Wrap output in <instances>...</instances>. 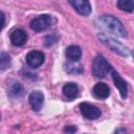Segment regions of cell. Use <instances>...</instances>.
<instances>
[{"label": "cell", "instance_id": "18", "mask_svg": "<svg viewBox=\"0 0 134 134\" xmlns=\"http://www.w3.org/2000/svg\"><path fill=\"white\" fill-rule=\"evenodd\" d=\"M55 41H57V36H54V35L47 36V37L44 39V45H45L46 47H49V46H51L52 44H54Z\"/></svg>", "mask_w": 134, "mask_h": 134}, {"label": "cell", "instance_id": "11", "mask_svg": "<svg viewBox=\"0 0 134 134\" xmlns=\"http://www.w3.org/2000/svg\"><path fill=\"white\" fill-rule=\"evenodd\" d=\"M80 94V89L79 86L75 83H67L63 87V95L67 99H74L79 96Z\"/></svg>", "mask_w": 134, "mask_h": 134}, {"label": "cell", "instance_id": "14", "mask_svg": "<svg viewBox=\"0 0 134 134\" xmlns=\"http://www.w3.org/2000/svg\"><path fill=\"white\" fill-rule=\"evenodd\" d=\"M9 95L12 97H19L23 94V86L20 84V83H14L10 88H9V91H8Z\"/></svg>", "mask_w": 134, "mask_h": 134}, {"label": "cell", "instance_id": "7", "mask_svg": "<svg viewBox=\"0 0 134 134\" xmlns=\"http://www.w3.org/2000/svg\"><path fill=\"white\" fill-rule=\"evenodd\" d=\"M111 75H112V79H113V82H114V85L116 86V88L118 89L120 95L122 98H126L127 95H128V86H127V83L126 81L114 70L112 69L111 71Z\"/></svg>", "mask_w": 134, "mask_h": 134}, {"label": "cell", "instance_id": "21", "mask_svg": "<svg viewBox=\"0 0 134 134\" xmlns=\"http://www.w3.org/2000/svg\"><path fill=\"white\" fill-rule=\"evenodd\" d=\"M115 134H127V131H126L125 129L120 128V129H117V130L115 131Z\"/></svg>", "mask_w": 134, "mask_h": 134}, {"label": "cell", "instance_id": "5", "mask_svg": "<svg viewBox=\"0 0 134 134\" xmlns=\"http://www.w3.org/2000/svg\"><path fill=\"white\" fill-rule=\"evenodd\" d=\"M51 25V17L49 15H41L30 21V28L35 31H42Z\"/></svg>", "mask_w": 134, "mask_h": 134}, {"label": "cell", "instance_id": "8", "mask_svg": "<svg viewBox=\"0 0 134 134\" xmlns=\"http://www.w3.org/2000/svg\"><path fill=\"white\" fill-rule=\"evenodd\" d=\"M69 4L73 6V8L83 16H88L91 13V5L89 1L86 0H69Z\"/></svg>", "mask_w": 134, "mask_h": 134}, {"label": "cell", "instance_id": "4", "mask_svg": "<svg viewBox=\"0 0 134 134\" xmlns=\"http://www.w3.org/2000/svg\"><path fill=\"white\" fill-rule=\"evenodd\" d=\"M80 111L82 115L89 120H95L100 116V110L96 106L88 104V103H81Z\"/></svg>", "mask_w": 134, "mask_h": 134}, {"label": "cell", "instance_id": "15", "mask_svg": "<svg viewBox=\"0 0 134 134\" xmlns=\"http://www.w3.org/2000/svg\"><path fill=\"white\" fill-rule=\"evenodd\" d=\"M117 6L121 10L131 13L134 9V2L131 1V0H120V1L117 2Z\"/></svg>", "mask_w": 134, "mask_h": 134}, {"label": "cell", "instance_id": "3", "mask_svg": "<svg viewBox=\"0 0 134 134\" xmlns=\"http://www.w3.org/2000/svg\"><path fill=\"white\" fill-rule=\"evenodd\" d=\"M112 69H113L112 66L107 62V60L103 55L97 54L94 58L92 62V73L96 77L99 79L105 77L108 73H111Z\"/></svg>", "mask_w": 134, "mask_h": 134}, {"label": "cell", "instance_id": "19", "mask_svg": "<svg viewBox=\"0 0 134 134\" xmlns=\"http://www.w3.org/2000/svg\"><path fill=\"white\" fill-rule=\"evenodd\" d=\"M64 132L66 134H74L76 132V127H74V126H66L64 128Z\"/></svg>", "mask_w": 134, "mask_h": 134}, {"label": "cell", "instance_id": "9", "mask_svg": "<svg viewBox=\"0 0 134 134\" xmlns=\"http://www.w3.org/2000/svg\"><path fill=\"white\" fill-rule=\"evenodd\" d=\"M28 102H29V105L31 107V109L36 112L40 111V109L42 108L43 106V103H44V95L42 92L40 91H34L29 94V97H28Z\"/></svg>", "mask_w": 134, "mask_h": 134}, {"label": "cell", "instance_id": "13", "mask_svg": "<svg viewBox=\"0 0 134 134\" xmlns=\"http://www.w3.org/2000/svg\"><path fill=\"white\" fill-rule=\"evenodd\" d=\"M65 54L70 62H77L82 57V50L76 45H70L66 48Z\"/></svg>", "mask_w": 134, "mask_h": 134}, {"label": "cell", "instance_id": "12", "mask_svg": "<svg viewBox=\"0 0 134 134\" xmlns=\"http://www.w3.org/2000/svg\"><path fill=\"white\" fill-rule=\"evenodd\" d=\"M92 92H93L94 96L97 97V98H107L110 94V89L107 86V84L97 83V84L94 85Z\"/></svg>", "mask_w": 134, "mask_h": 134}, {"label": "cell", "instance_id": "17", "mask_svg": "<svg viewBox=\"0 0 134 134\" xmlns=\"http://www.w3.org/2000/svg\"><path fill=\"white\" fill-rule=\"evenodd\" d=\"M10 64V57L9 54L2 52L0 54V70H4L6 69Z\"/></svg>", "mask_w": 134, "mask_h": 134}, {"label": "cell", "instance_id": "16", "mask_svg": "<svg viewBox=\"0 0 134 134\" xmlns=\"http://www.w3.org/2000/svg\"><path fill=\"white\" fill-rule=\"evenodd\" d=\"M66 71L69 73H82L83 67L81 64H77V62H70L67 64Z\"/></svg>", "mask_w": 134, "mask_h": 134}, {"label": "cell", "instance_id": "20", "mask_svg": "<svg viewBox=\"0 0 134 134\" xmlns=\"http://www.w3.org/2000/svg\"><path fill=\"white\" fill-rule=\"evenodd\" d=\"M4 25H5V16L2 12H0V31L3 29Z\"/></svg>", "mask_w": 134, "mask_h": 134}, {"label": "cell", "instance_id": "2", "mask_svg": "<svg viewBox=\"0 0 134 134\" xmlns=\"http://www.w3.org/2000/svg\"><path fill=\"white\" fill-rule=\"evenodd\" d=\"M97 38H98V40H99L106 47H108L109 49H111L113 52L118 53V54H120V55H122V57H128V55H130V50H129L126 46H124L121 43L117 42L116 40H114V39H112V38L106 36L105 34H98V35H97Z\"/></svg>", "mask_w": 134, "mask_h": 134}, {"label": "cell", "instance_id": "10", "mask_svg": "<svg viewBox=\"0 0 134 134\" xmlns=\"http://www.w3.org/2000/svg\"><path fill=\"white\" fill-rule=\"evenodd\" d=\"M26 40L27 34L21 28H17L10 34V42L14 46H22L23 44H25Z\"/></svg>", "mask_w": 134, "mask_h": 134}, {"label": "cell", "instance_id": "1", "mask_svg": "<svg viewBox=\"0 0 134 134\" xmlns=\"http://www.w3.org/2000/svg\"><path fill=\"white\" fill-rule=\"evenodd\" d=\"M96 24L100 28H103L104 30H106L112 35H115L120 38L127 37V30L124 27L122 23L112 15L99 16L96 20Z\"/></svg>", "mask_w": 134, "mask_h": 134}, {"label": "cell", "instance_id": "6", "mask_svg": "<svg viewBox=\"0 0 134 134\" xmlns=\"http://www.w3.org/2000/svg\"><path fill=\"white\" fill-rule=\"evenodd\" d=\"M44 60H45L44 53L39 50H32V51L28 52L26 55V63L28 66H30L32 68H37V67L41 66L44 63Z\"/></svg>", "mask_w": 134, "mask_h": 134}]
</instances>
